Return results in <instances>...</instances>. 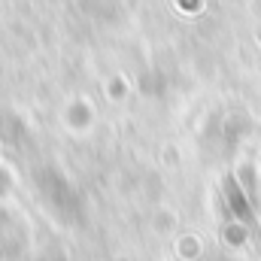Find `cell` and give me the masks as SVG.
Listing matches in <instances>:
<instances>
[{
  "label": "cell",
  "instance_id": "2",
  "mask_svg": "<svg viewBox=\"0 0 261 261\" xmlns=\"http://www.w3.org/2000/svg\"><path fill=\"white\" fill-rule=\"evenodd\" d=\"M258 40H261V34H258Z\"/></svg>",
  "mask_w": 261,
  "mask_h": 261
},
{
  "label": "cell",
  "instance_id": "1",
  "mask_svg": "<svg viewBox=\"0 0 261 261\" xmlns=\"http://www.w3.org/2000/svg\"><path fill=\"white\" fill-rule=\"evenodd\" d=\"M225 195H228V203H231V210L252 228V231H258V222H255V216H252V210H249V203H246V197L240 195V189H237V182H234V176H228L225 179Z\"/></svg>",
  "mask_w": 261,
  "mask_h": 261
}]
</instances>
